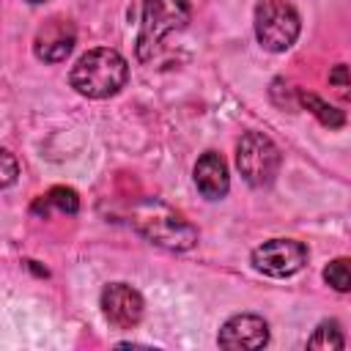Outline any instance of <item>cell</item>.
I'll return each mask as SVG.
<instances>
[{"label": "cell", "instance_id": "cell-1", "mask_svg": "<svg viewBox=\"0 0 351 351\" xmlns=\"http://www.w3.org/2000/svg\"><path fill=\"white\" fill-rule=\"evenodd\" d=\"M132 228L151 244L170 252H184L197 244V228L156 197H145L132 208Z\"/></svg>", "mask_w": 351, "mask_h": 351}, {"label": "cell", "instance_id": "cell-2", "mask_svg": "<svg viewBox=\"0 0 351 351\" xmlns=\"http://www.w3.org/2000/svg\"><path fill=\"white\" fill-rule=\"evenodd\" d=\"M71 88L88 99H110L115 96L129 80L126 58L112 47L88 49L69 74Z\"/></svg>", "mask_w": 351, "mask_h": 351}, {"label": "cell", "instance_id": "cell-3", "mask_svg": "<svg viewBox=\"0 0 351 351\" xmlns=\"http://www.w3.org/2000/svg\"><path fill=\"white\" fill-rule=\"evenodd\" d=\"M192 16L189 0H143V19L137 33V58L143 63L154 60L162 41L170 33H178L186 27Z\"/></svg>", "mask_w": 351, "mask_h": 351}, {"label": "cell", "instance_id": "cell-4", "mask_svg": "<svg viewBox=\"0 0 351 351\" xmlns=\"http://www.w3.org/2000/svg\"><path fill=\"white\" fill-rule=\"evenodd\" d=\"M302 30L299 11L285 0H258L255 5V38L269 52H285L296 44Z\"/></svg>", "mask_w": 351, "mask_h": 351}, {"label": "cell", "instance_id": "cell-5", "mask_svg": "<svg viewBox=\"0 0 351 351\" xmlns=\"http://www.w3.org/2000/svg\"><path fill=\"white\" fill-rule=\"evenodd\" d=\"M280 162V148L263 132H247L236 145V167L241 178L255 189H263L277 178Z\"/></svg>", "mask_w": 351, "mask_h": 351}, {"label": "cell", "instance_id": "cell-6", "mask_svg": "<svg viewBox=\"0 0 351 351\" xmlns=\"http://www.w3.org/2000/svg\"><path fill=\"white\" fill-rule=\"evenodd\" d=\"M307 263V247L296 239H269L252 250V266L266 277H291Z\"/></svg>", "mask_w": 351, "mask_h": 351}, {"label": "cell", "instance_id": "cell-7", "mask_svg": "<svg viewBox=\"0 0 351 351\" xmlns=\"http://www.w3.org/2000/svg\"><path fill=\"white\" fill-rule=\"evenodd\" d=\"M99 304H101L104 318L115 329H134L143 321V313H145V302H143L140 291L126 285V282L104 285V291L99 296Z\"/></svg>", "mask_w": 351, "mask_h": 351}, {"label": "cell", "instance_id": "cell-8", "mask_svg": "<svg viewBox=\"0 0 351 351\" xmlns=\"http://www.w3.org/2000/svg\"><path fill=\"white\" fill-rule=\"evenodd\" d=\"M217 343L228 351H252V348H263L269 343V324L255 315V313H239V315H230L219 335H217Z\"/></svg>", "mask_w": 351, "mask_h": 351}, {"label": "cell", "instance_id": "cell-9", "mask_svg": "<svg viewBox=\"0 0 351 351\" xmlns=\"http://www.w3.org/2000/svg\"><path fill=\"white\" fill-rule=\"evenodd\" d=\"M74 41H77V30L69 19H49L38 27L33 38V52L44 63H60L71 55Z\"/></svg>", "mask_w": 351, "mask_h": 351}, {"label": "cell", "instance_id": "cell-10", "mask_svg": "<svg viewBox=\"0 0 351 351\" xmlns=\"http://www.w3.org/2000/svg\"><path fill=\"white\" fill-rule=\"evenodd\" d=\"M195 186L206 200H222L230 189L228 162L217 151H206L195 162Z\"/></svg>", "mask_w": 351, "mask_h": 351}, {"label": "cell", "instance_id": "cell-11", "mask_svg": "<svg viewBox=\"0 0 351 351\" xmlns=\"http://www.w3.org/2000/svg\"><path fill=\"white\" fill-rule=\"evenodd\" d=\"M296 101L304 107V110H310L324 126H329V129H340L343 123H346V115H343V110H337V107H332V104H326L324 99H318L315 93H307V90H296Z\"/></svg>", "mask_w": 351, "mask_h": 351}, {"label": "cell", "instance_id": "cell-12", "mask_svg": "<svg viewBox=\"0 0 351 351\" xmlns=\"http://www.w3.org/2000/svg\"><path fill=\"white\" fill-rule=\"evenodd\" d=\"M47 208H58L63 214H77L80 211V195L71 186H52L47 195H41L33 203V211H47Z\"/></svg>", "mask_w": 351, "mask_h": 351}, {"label": "cell", "instance_id": "cell-13", "mask_svg": "<svg viewBox=\"0 0 351 351\" xmlns=\"http://www.w3.org/2000/svg\"><path fill=\"white\" fill-rule=\"evenodd\" d=\"M307 348H346V337L337 321H321L307 337Z\"/></svg>", "mask_w": 351, "mask_h": 351}, {"label": "cell", "instance_id": "cell-14", "mask_svg": "<svg viewBox=\"0 0 351 351\" xmlns=\"http://www.w3.org/2000/svg\"><path fill=\"white\" fill-rule=\"evenodd\" d=\"M324 280L329 288L340 293H351V258H335L324 269Z\"/></svg>", "mask_w": 351, "mask_h": 351}, {"label": "cell", "instance_id": "cell-15", "mask_svg": "<svg viewBox=\"0 0 351 351\" xmlns=\"http://www.w3.org/2000/svg\"><path fill=\"white\" fill-rule=\"evenodd\" d=\"M329 82H332L343 96H348V88H351V69H348L346 63H337V66L329 71Z\"/></svg>", "mask_w": 351, "mask_h": 351}, {"label": "cell", "instance_id": "cell-16", "mask_svg": "<svg viewBox=\"0 0 351 351\" xmlns=\"http://www.w3.org/2000/svg\"><path fill=\"white\" fill-rule=\"evenodd\" d=\"M0 162H3V173H0L3 181H0V184H3V186H11L14 178L19 176V165H16V159H14L11 151H3V154H0Z\"/></svg>", "mask_w": 351, "mask_h": 351}, {"label": "cell", "instance_id": "cell-17", "mask_svg": "<svg viewBox=\"0 0 351 351\" xmlns=\"http://www.w3.org/2000/svg\"><path fill=\"white\" fill-rule=\"evenodd\" d=\"M27 3H47V0H27Z\"/></svg>", "mask_w": 351, "mask_h": 351}]
</instances>
